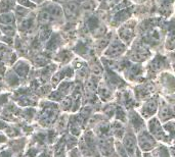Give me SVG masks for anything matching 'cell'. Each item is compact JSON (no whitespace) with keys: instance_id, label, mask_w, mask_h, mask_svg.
<instances>
[{"instance_id":"obj_17","label":"cell","mask_w":175,"mask_h":157,"mask_svg":"<svg viewBox=\"0 0 175 157\" xmlns=\"http://www.w3.org/2000/svg\"><path fill=\"white\" fill-rule=\"evenodd\" d=\"M57 1H63V0H57Z\"/></svg>"},{"instance_id":"obj_1","label":"cell","mask_w":175,"mask_h":157,"mask_svg":"<svg viewBox=\"0 0 175 157\" xmlns=\"http://www.w3.org/2000/svg\"><path fill=\"white\" fill-rule=\"evenodd\" d=\"M79 13V6L75 2H70L64 5V13L68 19H75L78 16Z\"/></svg>"},{"instance_id":"obj_15","label":"cell","mask_w":175,"mask_h":157,"mask_svg":"<svg viewBox=\"0 0 175 157\" xmlns=\"http://www.w3.org/2000/svg\"><path fill=\"white\" fill-rule=\"evenodd\" d=\"M3 40L6 41V42H8L9 44L12 43V40H11V39H9V38H7V37H4V38H3Z\"/></svg>"},{"instance_id":"obj_14","label":"cell","mask_w":175,"mask_h":157,"mask_svg":"<svg viewBox=\"0 0 175 157\" xmlns=\"http://www.w3.org/2000/svg\"><path fill=\"white\" fill-rule=\"evenodd\" d=\"M83 8H84V9H91L92 5H91V3L87 2V3H84V5H83Z\"/></svg>"},{"instance_id":"obj_8","label":"cell","mask_w":175,"mask_h":157,"mask_svg":"<svg viewBox=\"0 0 175 157\" xmlns=\"http://www.w3.org/2000/svg\"><path fill=\"white\" fill-rule=\"evenodd\" d=\"M57 43H58V36L54 35L53 37H51V39L48 42L47 49H54V48H56L57 47Z\"/></svg>"},{"instance_id":"obj_16","label":"cell","mask_w":175,"mask_h":157,"mask_svg":"<svg viewBox=\"0 0 175 157\" xmlns=\"http://www.w3.org/2000/svg\"><path fill=\"white\" fill-rule=\"evenodd\" d=\"M35 1H38V2H40V1H41V0H35Z\"/></svg>"},{"instance_id":"obj_11","label":"cell","mask_w":175,"mask_h":157,"mask_svg":"<svg viewBox=\"0 0 175 157\" xmlns=\"http://www.w3.org/2000/svg\"><path fill=\"white\" fill-rule=\"evenodd\" d=\"M97 25H98V20L95 19V17H91V19L88 20V27H89V29L95 30V29H96Z\"/></svg>"},{"instance_id":"obj_5","label":"cell","mask_w":175,"mask_h":157,"mask_svg":"<svg viewBox=\"0 0 175 157\" xmlns=\"http://www.w3.org/2000/svg\"><path fill=\"white\" fill-rule=\"evenodd\" d=\"M47 11L50 13V16L53 17H60L63 16V10H61V8L60 6H57V5H51V6H49Z\"/></svg>"},{"instance_id":"obj_7","label":"cell","mask_w":175,"mask_h":157,"mask_svg":"<svg viewBox=\"0 0 175 157\" xmlns=\"http://www.w3.org/2000/svg\"><path fill=\"white\" fill-rule=\"evenodd\" d=\"M14 22V16L10 13H6L0 16V24H6V25H10Z\"/></svg>"},{"instance_id":"obj_6","label":"cell","mask_w":175,"mask_h":157,"mask_svg":"<svg viewBox=\"0 0 175 157\" xmlns=\"http://www.w3.org/2000/svg\"><path fill=\"white\" fill-rule=\"evenodd\" d=\"M32 27H33V20L28 19V20H25L21 22L20 28L23 32H30L31 29H32Z\"/></svg>"},{"instance_id":"obj_4","label":"cell","mask_w":175,"mask_h":157,"mask_svg":"<svg viewBox=\"0 0 175 157\" xmlns=\"http://www.w3.org/2000/svg\"><path fill=\"white\" fill-rule=\"evenodd\" d=\"M123 50H124V46H123L122 44L115 43L110 47L109 51H107V54H109V55H117V54L121 53Z\"/></svg>"},{"instance_id":"obj_13","label":"cell","mask_w":175,"mask_h":157,"mask_svg":"<svg viewBox=\"0 0 175 157\" xmlns=\"http://www.w3.org/2000/svg\"><path fill=\"white\" fill-rule=\"evenodd\" d=\"M17 13L18 14V16H25L28 13V10L26 9V8L20 6V7L17 8Z\"/></svg>"},{"instance_id":"obj_12","label":"cell","mask_w":175,"mask_h":157,"mask_svg":"<svg viewBox=\"0 0 175 157\" xmlns=\"http://www.w3.org/2000/svg\"><path fill=\"white\" fill-rule=\"evenodd\" d=\"M18 2L20 3L21 5H23V7L24 6H26V7H35V4L33 3V2H31L30 0H18Z\"/></svg>"},{"instance_id":"obj_10","label":"cell","mask_w":175,"mask_h":157,"mask_svg":"<svg viewBox=\"0 0 175 157\" xmlns=\"http://www.w3.org/2000/svg\"><path fill=\"white\" fill-rule=\"evenodd\" d=\"M1 30L2 32L6 34L7 36H12L14 34V30L12 27H9V26H1Z\"/></svg>"},{"instance_id":"obj_2","label":"cell","mask_w":175,"mask_h":157,"mask_svg":"<svg viewBox=\"0 0 175 157\" xmlns=\"http://www.w3.org/2000/svg\"><path fill=\"white\" fill-rule=\"evenodd\" d=\"M51 20V16L47 10H43L41 13H39L38 16V22L43 26H46L47 24Z\"/></svg>"},{"instance_id":"obj_9","label":"cell","mask_w":175,"mask_h":157,"mask_svg":"<svg viewBox=\"0 0 175 157\" xmlns=\"http://www.w3.org/2000/svg\"><path fill=\"white\" fill-rule=\"evenodd\" d=\"M9 8H10L9 0H2L1 3H0V13H6L7 10H9Z\"/></svg>"},{"instance_id":"obj_3","label":"cell","mask_w":175,"mask_h":157,"mask_svg":"<svg viewBox=\"0 0 175 157\" xmlns=\"http://www.w3.org/2000/svg\"><path fill=\"white\" fill-rule=\"evenodd\" d=\"M51 35V29L48 26H43L39 33V39L42 41H45L50 37Z\"/></svg>"}]
</instances>
